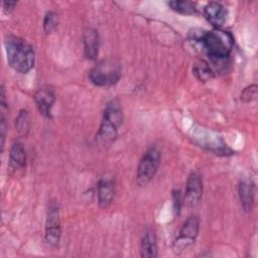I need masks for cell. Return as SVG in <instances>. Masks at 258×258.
I'll list each match as a JSON object with an SVG mask.
<instances>
[{
	"instance_id": "6da1fadb",
	"label": "cell",
	"mask_w": 258,
	"mask_h": 258,
	"mask_svg": "<svg viewBox=\"0 0 258 258\" xmlns=\"http://www.w3.org/2000/svg\"><path fill=\"white\" fill-rule=\"evenodd\" d=\"M195 40L199 41L207 55L214 61H221L227 58L234 45L232 34L221 28H215L212 31H202Z\"/></svg>"
},
{
	"instance_id": "7a4b0ae2",
	"label": "cell",
	"mask_w": 258,
	"mask_h": 258,
	"mask_svg": "<svg viewBox=\"0 0 258 258\" xmlns=\"http://www.w3.org/2000/svg\"><path fill=\"white\" fill-rule=\"evenodd\" d=\"M5 50L9 66L20 74H27L34 66L35 54L32 46L24 39L9 35L6 37Z\"/></svg>"
},
{
	"instance_id": "3957f363",
	"label": "cell",
	"mask_w": 258,
	"mask_h": 258,
	"mask_svg": "<svg viewBox=\"0 0 258 258\" xmlns=\"http://www.w3.org/2000/svg\"><path fill=\"white\" fill-rule=\"evenodd\" d=\"M122 120L123 114L119 104L116 101H112L104 111L103 119L97 133V140L101 145H110L114 142Z\"/></svg>"
},
{
	"instance_id": "277c9868",
	"label": "cell",
	"mask_w": 258,
	"mask_h": 258,
	"mask_svg": "<svg viewBox=\"0 0 258 258\" xmlns=\"http://www.w3.org/2000/svg\"><path fill=\"white\" fill-rule=\"evenodd\" d=\"M121 64L113 58L99 61L89 73L91 82L97 87H110L115 85L121 77Z\"/></svg>"
},
{
	"instance_id": "5b68a950",
	"label": "cell",
	"mask_w": 258,
	"mask_h": 258,
	"mask_svg": "<svg viewBox=\"0 0 258 258\" xmlns=\"http://www.w3.org/2000/svg\"><path fill=\"white\" fill-rule=\"evenodd\" d=\"M160 164V151L157 147H150L142 156L137 166L136 181L140 186L146 185L155 175Z\"/></svg>"
},
{
	"instance_id": "8992f818",
	"label": "cell",
	"mask_w": 258,
	"mask_h": 258,
	"mask_svg": "<svg viewBox=\"0 0 258 258\" xmlns=\"http://www.w3.org/2000/svg\"><path fill=\"white\" fill-rule=\"evenodd\" d=\"M200 220L197 216H190L181 226L178 236L172 244V249L175 254H180L190 247L199 234Z\"/></svg>"
},
{
	"instance_id": "52a82bcc",
	"label": "cell",
	"mask_w": 258,
	"mask_h": 258,
	"mask_svg": "<svg viewBox=\"0 0 258 258\" xmlns=\"http://www.w3.org/2000/svg\"><path fill=\"white\" fill-rule=\"evenodd\" d=\"M60 218L57 203L50 202L45 221V242L50 246H56L60 239Z\"/></svg>"
},
{
	"instance_id": "ba28073f",
	"label": "cell",
	"mask_w": 258,
	"mask_h": 258,
	"mask_svg": "<svg viewBox=\"0 0 258 258\" xmlns=\"http://www.w3.org/2000/svg\"><path fill=\"white\" fill-rule=\"evenodd\" d=\"M203 197V179L198 172H191L187 178L183 202L188 207H196Z\"/></svg>"
},
{
	"instance_id": "9c48e42d",
	"label": "cell",
	"mask_w": 258,
	"mask_h": 258,
	"mask_svg": "<svg viewBox=\"0 0 258 258\" xmlns=\"http://www.w3.org/2000/svg\"><path fill=\"white\" fill-rule=\"evenodd\" d=\"M34 100L39 113L49 118L51 116V108L55 101L53 90L48 86L39 88L34 95Z\"/></svg>"
},
{
	"instance_id": "30bf717a",
	"label": "cell",
	"mask_w": 258,
	"mask_h": 258,
	"mask_svg": "<svg viewBox=\"0 0 258 258\" xmlns=\"http://www.w3.org/2000/svg\"><path fill=\"white\" fill-rule=\"evenodd\" d=\"M204 15L216 28H221L227 20L228 11L220 2H209L204 7Z\"/></svg>"
},
{
	"instance_id": "8fae6325",
	"label": "cell",
	"mask_w": 258,
	"mask_h": 258,
	"mask_svg": "<svg viewBox=\"0 0 258 258\" xmlns=\"http://www.w3.org/2000/svg\"><path fill=\"white\" fill-rule=\"evenodd\" d=\"M115 195V183L111 177H102L97 185L98 202L101 208H108Z\"/></svg>"
},
{
	"instance_id": "7c38bea8",
	"label": "cell",
	"mask_w": 258,
	"mask_h": 258,
	"mask_svg": "<svg viewBox=\"0 0 258 258\" xmlns=\"http://www.w3.org/2000/svg\"><path fill=\"white\" fill-rule=\"evenodd\" d=\"M84 54L88 59H96L99 52V35L93 28H87L83 35Z\"/></svg>"
},
{
	"instance_id": "4fadbf2b",
	"label": "cell",
	"mask_w": 258,
	"mask_h": 258,
	"mask_svg": "<svg viewBox=\"0 0 258 258\" xmlns=\"http://www.w3.org/2000/svg\"><path fill=\"white\" fill-rule=\"evenodd\" d=\"M239 200L242 209L245 212H250L254 205L255 186L251 181H242L238 188Z\"/></svg>"
},
{
	"instance_id": "5bb4252c",
	"label": "cell",
	"mask_w": 258,
	"mask_h": 258,
	"mask_svg": "<svg viewBox=\"0 0 258 258\" xmlns=\"http://www.w3.org/2000/svg\"><path fill=\"white\" fill-rule=\"evenodd\" d=\"M140 254L142 258L157 257V240L154 231L147 230L140 243Z\"/></svg>"
},
{
	"instance_id": "9a60e30c",
	"label": "cell",
	"mask_w": 258,
	"mask_h": 258,
	"mask_svg": "<svg viewBox=\"0 0 258 258\" xmlns=\"http://www.w3.org/2000/svg\"><path fill=\"white\" fill-rule=\"evenodd\" d=\"M26 164V152L20 142L12 144L9 153V166L11 169H22Z\"/></svg>"
},
{
	"instance_id": "2e32d148",
	"label": "cell",
	"mask_w": 258,
	"mask_h": 258,
	"mask_svg": "<svg viewBox=\"0 0 258 258\" xmlns=\"http://www.w3.org/2000/svg\"><path fill=\"white\" fill-rule=\"evenodd\" d=\"M168 6L175 12L184 14V15H192L198 13L197 4L192 1L187 0H175L168 2Z\"/></svg>"
},
{
	"instance_id": "e0dca14e",
	"label": "cell",
	"mask_w": 258,
	"mask_h": 258,
	"mask_svg": "<svg viewBox=\"0 0 258 258\" xmlns=\"http://www.w3.org/2000/svg\"><path fill=\"white\" fill-rule=\"evenodd\" d=\"M192 72H194L195 76L197 77V79L200 80L201 82L210 81L214 77V72L212 71L211 67L209 66L208 62H206L204 60L197 62L194 66Z\"/></svg>"
},
{
	"instance_id": "ac0fdd59",
	"label": "cell",
	"mask_w": 258,
	"mask_h": 258,
	"mask_svg": "<svg viewBox=\"0 0 258 258\" xmlns=\"http://www.w3.org/2000/svg\"><path fill=\"white\" fill-rule=\"evenodd\" d=\"M15 126L20 134H25L29 128V115L26 110H21L15 119Z\"/></svg>"
},
{
	"instance_id": "d6986e66",
	"label": "cell",
	"mask_w": 258,
	"mask_h": 258,
	"mask_svg": "<svg viewBox=\"0 0 258 258\" xmlns=\"http://www.w3.org/2000/svg\"><path fill=\"white\" fill-rule=\"evenodd\" d=\"M57 15L53 11L46 12L43 19V29L46 33L52 32L57 25Z\"/></svg>"
},
{
	"instance_id": "ffe728a7",
	"label": "cell",
	"mask_w": 258,
	"mask_h": 258,
	"mask_svg": "<svg viewBox=\"0 0 258 258\" xmlns=\"http://www.w3.org/2000/svg\"><path fill=\"white\" fill-rule=\"evenodd\" d=\"M257 97V86L251 85L247 88H245L241 94V100L243 102H252Z\"/></svg>"
},
{
	"instance_id": "44dd1931",
	"label": "cell",
	"mask_w": 258,
	"mask_h": 258,
	"mask_svg": "<svg viewBox=\"0 0 258 258\" xmlns=\"http://www.w3.org/2000/svg\"><path fill=\"white\" fill-rule=\"evenodd\" d=\"M16 5H17L16 1H4L3 2V10L5 13L9 14L14 10Z\"/></svg>"
},
{
	"instance_id": "7402d4cb",
	"label": "cell",
	"mask_w": 258,
	"mask_h": 258,
	"mask_svg": "<svg viewBox=\"0 0 258 258\" xmlns=\"http://www.w3.org/2000/svg\"><path fill=\"white\" fill-rule=\"evenodd\" d=\"M173 200H174V211L179 212L180 210V205H181V199H180V192L178 190H175L173 191Z\"/></svg>"
}]
</instances>
